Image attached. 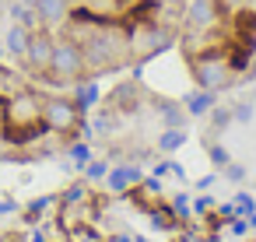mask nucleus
<instances>
[{"instance_id": "obj_11", "label": "nucleus", "mask_w": 256, "mask_h": 242, "mask_svg": "<svg viewBox=\"0 0 256 242\" xmlns=\"http://www.w3.org/2000/svg\"><path fill=\"white\" fill-rule=\"evenodd\" d=\"M218 92H204V88H196L193 95H186V116H207L214 106H218V98H214Z\"/></svg>"}, {"instance_id": "obj_3", "label": "nucleus", "mask_w": 256, "mask_h": 242, "mask_svg": "<svg viewBox=\"0 0 256 242\" xmlns=\"http://www.w3.org/2000/svg\"><path fill=\"white\" fill-rule=\"evenodd\" d=\"M46 78H50L53 84H74V81L88 78V70H84V50H81L78 39H70V36H67V39H56Z\"/></svg>"}, {"instance_id": "obj_20", "label": "nucleus", "mask_w": 256, "mask_h": 242, "mask_svg": "<svg viewBox=\"0 0 256 242\" xmlns=\"http://www.w3.org/2000/svg\"><path fill=\"white\" fill-rule=\"evenodd\" d=\"M232 120H235V123H252V102L232 106Z\"/></svg>"}, {"instance_id": "obj_10", "label": "nucleus", "mask_w": 256, "mask_h": 242, "mask_svg": "<svg viewBox=\"0 0 256 242\" xmlns=\"http://www.w3.org/2000/svg\"><path fill=\"white\" fill-rule=\"evenodd\" d=\"M98 95H102V92H98V84H95L92 78H81V81H74V95H70V98L78 102V109H81V112H88V109L98 102Z\"/></svg>"}, {"instance_id": "obj_21", "label": "nucleus", "mask_w": 256, "mask_h": 242, "mask_svg": "<svg viewBox=\"0 0 256 242\" xmlns=\"http://www.w3.org/2000/svg\"><path fill=\"white\" fill-rule=\"evenodd\" d=\"M168 207H172L176 218H186V214H190V200H186V193H176V196L168 200Z\"/></svg>"}, {"instance_id": "obj_7", "label": "nucleus", "mask_w": 256, "mask_h": 242, "mask_svg": "<svg viewBox=\"0 0 256 242\" xmlns=\"http://www.w3.org/2000/svg\"><path fill=\"white\" fill-rule=\"evenodd\" d=\"M140 179H144V172H140V165H134V162H123V165H109V172H106V186H109V193H130L134 186H140Z\"/></svg>"}, {"instance_id": "obj_2", "label": "nucleus", "mask_w": 256, "mask_h": 242, "mask_svg": "<svg viewBox=\"0 0 256 242\" xmlns=\"http://www.w3.org/2000/svg\"><path fill=\"white\" fill-rule=\"evenodd\" d=\"M126 39H130V60H151V56L165 53L176 42V32L151 22V18H144V22L126 28Z\"/></svg>"}, {"instance_id": "obj_19", "label": "nucleus", "mask_w": 256, "mask_h": 242, "mask_svg": "<svg viewBox=\"0 0 256 242\" xmlns=\"http://www.w3.org/2000/svg\"><path fill=\"white\" fill-rule=\"evenodd\" d=\"M214 4L221 8V14H224V18H235V14H242L246 0H214Z\"/></svg>"}, {"instance_id": "obj_22", "label": "nucleus", "mask_w": 256, "mask_h": 242, "mask_svg": "<svg viewBox=\"0 0 256 242\" xmlns=\"http://www.w3.org/2000/svg\"><path fill=\"white\" fill-rule=\"evenodd\" d=\"M224 179L242 182V179H246V165H242V162H228V165H224Z\"/></svg>"}, {"instance_id": "obj_4", "label": "nucleus", "mask_w": 256, "mask_h": 242, "mask_svg": "<svg viewBox=\"0 0 256 242\" xmlns=\"http://www.w3.org/2000/svg\"><path fill=\"white\" fill-rule=\"evenodd\" d=\"M42 126H46L50 134L67 137V134H74L78 126H84V112L78 109L74 98H67V95H50V98H42Z\"/></svg>"}, {"instance_id": "obj_24", "label": "nucleus", "mask_w": 256, "mask_h": 242, "mask_svg": "<svg viewBox=\"0 0 256 242\" xmlns=\"http://www.w3.org/2000/svg\"><path fill=\"white\" fill-rule=\"evenodd\" d=\"M11 84H14V78H11V74L4 70V64H0V95H4V92H8Z\"/></svg>"}, {"instance_id": "obj_26", "label": "nucleus", "mask_w": 256, "mask_h": 242, "mask_svg": "<svg viewBox=\"0 0 256 242\" xmlns=\"http://www.w3.org/2000/svg\"><path fill=\"white\" fill-rule=\"evenodd\" d=\"M242 14H249V18H256V0H246V8H242Z\"/></svg>"}, {"instance_id": "obj_8", "label": "nucleus", "mask_w": 256, "mask_h": 242, "mask_svg": "<svg viewBox=\"0 0 256 242\" xmlns=\"http://www.w3.org/2000/svg\"><path fill=\"white\" fill-rule=\"evenodd\" d=\"M36 14H39V25L53 32V28L70 22L74 4H70V0H36Z\"/></svg>"}, {"instance_id": "obj_12", "label": "nucleus", "mask_w": 256, "mask_h": 242, "mask_svg": "<svg viewBox=\"0 0 256 242\" xmlns=\"http://www.w3.org/2000/svg\"><path fill=\"white\" fill-rule=\"evenodd\" d=\"M182 144H186V126H165L162 137H158V151H162V154H172V151H179Z\"/></svg>"}, {"instance_id": "obj_15", "label": "nucleus", "mask_w": 256, "mask_h": 242, "mask_svg": "<svg viewBox=\"0 0 256 242\" xmlns=\"http://www.w3.org/2000/svg\"><path fill=\"white\" fill-rule=\"evenodd\" d=\"M67 154H70V162H74L78 168H84V165L92 162V148H88L84 140H74V144L67 148Z\"/></svg>"}, {"instance_id": "obj_9", "label": "nucleus", "mask_w": 256, "mask_h": 242, "mask_svg": "<svg viewBox=\"0 0 256 242\" xmlns=\"http://www.w3.org/2000/svg\"><path fill=\"white\" fill-rule=\"evenodd\" d=\"M28 39H32V28L11 22V28H8V36H4V50H8L11 56L25 60V53H28Z\"/></svg>"}, {"instance_id": "obj_13", "label": "nucleus", "mask_w": 256, "mask_h": 242, "mask_svg": "<svg viewBox=\"0 0 256 242\" xmlns=\"http://www.w3.org/2000/svg\"><path fill=\"white\" fill-rule=\"evenodd\" d=\"M158 106V116H162V123L165 126H186V109L179 106V102H154Z\"/></svg>"}, {"instance_id": "obj_27", "label": "nucleus", "mask_w": 256, "mask_h": 242, "mask_svg": "<svg viewBox=\"0 0 256 242\" xmlns=\"http://www.w3.org/2000/svg\"><path fill=\"white\" fill-rule=\"evenodd\" d=\"M4 53H8V50H4V42H0V60H4Z\"/></svg>"}, {"instance_id": "obj_6", "label": "nucleus", "mask_w": 256, "mask_h": 242, "mask_svg": "<svg viewBox=\"0 0 256 242\" xmlns=\"http://www.w3.org/2000/svg\"><path fill=\"white\" fill-rule=\"evenodd\" d=\"M182 25L186 28H200V32H210V28H221L224 25V14L214 0H190L186 4V14H182Z\"/></svg>"}, {"instance_id": "obj_16", "label": "nucleus", "mask_w": 256, "mask_h": 242, "mask_svg": "<svg viewBox=\"0 0 256 242\" xmlns=\"http://www.w3.org/2000/svg\"><path fill=\"white\" fill-rule=\"evenodd\" d=\"M106 172H109V162H102V158H92V162L84 165V179H88V182H102Z\"/></svg>"}, {"instance_id": "obj_28", "label": "nucleus", "mask_w": 256, "mask_h": 242, "mask_svg": "<svg viewBox=\"0 0 256 242\" xmlns=\"http://www.w3.org/2000/svg\"><path fill=\"white\" fill-rule=\"evenodd\" d=\"M252 46H256V39H252Z\"/></svg>"}, {"instance_id": "obj_5", "label": "nucleus", "mask_w": 256, "mask_h": 242, "mask_svg": "<svg viewBox=\"0 0 256 242\" xmlns=\"http://www.w3.org/2000/svg\"><path fill=\"white\" fill-rule=\"evenodd\" d=\"M53 46H56L53 32H50V28H36V32H32V39H28V53H25V60H22V64H25L32 74H42V78H46L50 60H53Z\"/></svg>"}, {"instance_id": "obj_25", "label": "nucleus", "mask_w": 256, "mask_h": 242, "mask_svg": "<svg viewBox=\"0 0 256 242\" xmlns=\"http://www.w3.org/2000/svg\"><path fill=\"white\" fill-rule=\"evenodd\" d=\"M11 210H18V204H14V200H0V218L11 214Z\"/></svg>"}, {"instance_id": "obj_14", "label": "nucleus", "mask_w": 256, "mask_h": 242, "mask_svg": "<svg viewBox=\"0 0 256 242\" xmlns=\"http://www.w3.org/2000/svg\"><path fill=\"white\" fill-rule=\"evenodd\" d=\"M137 98H140V88H137V84H120V88L112 92V106H116V109H126V112L137 109Z\"/></svg>"}, {"instance_id": "obj_23", "label": "nucleus", "mask_w": 256, "mask_h": 242, "mask_svg": "<svg viewBox=\"0 0 256 242\" xmlns=\"http://www.w3.org/2000/svg\"><path fill=\"white\" fill-rule=\"evenodd\" d=\"M50 204H53V196H39V200H36V204L28 207V218H36V214H42V210H46Z\"/></svg>"}, {"instance_id": "obj_1", "label": "nucleus", "mask_w": 256, "mask_h": 242, "mask_svg": "<svg viewBox=\"0 0 256 242\" xmlns=\"http://www.w3.org/2000/svg\"><path fill=\"white\" fill-rule=\"evenodd\" d=\"M190 74H193L196 88H204V92H224V88H232L238 81V70H235V64H232L224 46L190 56Z\"/></svg>"}, {"instance_id": "obj_17", "label": "nucleus", "mask_w": 256, "mask_h": 242, "mask_svg": "<svg viewBox=\"0 0 256 242\" xmlns=\"http://www.w3.org/2000/svg\"><path fill=\"white\" fill-rule=\"evenodd\" d=\"M207 158L214 162V168H224V165L232 162V154H228V151H224L218 140H207Z\"/></svg>"}, {"instance_id": "obj_18", "label": "nucleus", "mask_w": 256, "mask_h": 242, "mask_svg": "<svg viewBox=\"0 0 256 242\" xmlns=\"http://www.w3.org/2000/svg\"><path fill=\"white\" fill-rule=\"evenodd\" d=\"M228 123H235V120H232V109L214 106V109H210V126H214V130H224Z\"/></svg>"}]
</instances>
